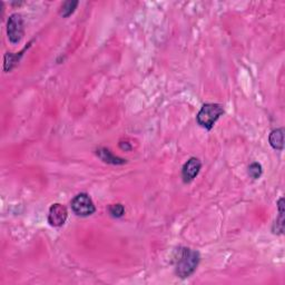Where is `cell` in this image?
<instances>
[{"label": "cell", "instance_id": "7a4b0ae2", "mask_svg": "<svg viewBox=\"0 0 285 285\" xmlns=\"http://www.w3.org/2000/svg\"><path fill=\"white\" fill-rule=\"evenodd\" d=\"M224 107L221 104L207 103L204 104L201 111L198 112L196 116L197 124L206 131H211L220 120V117L224 115Z\"/></svg>", "mask_w": 285, "mask_h": 285}, {"label": "cell", "instance_id": "8fae6325", "mask_svg": "<svg viewBox=\"0 0 285 285\" xmlns=\"http://www.w3.org/2000/svg\"><path fill=\"white\" fill-rule=\"evenodd\" d=\"M78 4L79 1H77V0H68V1H65L61 4L59 15L63 18H68L75 12V10L78 7Z\"/></svg>", "mask_w": 285, "mask_h": 285}, {"label": "cell", "instance_id": "277c9868", "mask_svg": "<svg viewBox=\"0 0 285 285\" xmlns=\"http://www.w3.org/2000/svg\"><path fill=\"white\" fill-rule=\"evenodd\" d=\"M7 36L11 44L16 45L25 36V22L20 13H12L7 21Z\"/></svg>", "mask_w": 285, "mask_h": 285}, {"label": "cell", "instance_id": "9c48e42d", "mask_svg": "<svg viewBox=\"0 0 285 285\" xmlns=\"http://www.w3.org/2000/svg\"><path fill=\"white\" fill-rule=\"evenodd\" d=\"M269 142L271 147L275 150L284 149V128H277L270 133Z\"/></svg>", "mask_w": 285, "mask_h": 285}, {"label": "cell", "instance_id": "52a82bcc", "mask_svg": "<svg viewBox=\"0 0 285 285\" xmlns=\"http://www.w3.org/2000/svg\"><path fill=\"white\" fill-rule=\"evenodd\" d=\"M96 155L98 156L99 159H102L104 163L109 165H124L127 163L125 158L118 157V156L114 155L111 150L106 147H101L96 150Z\"/></svg>", "mask_w": 285, "mask_h": 285}, {"label": "cell", "instance_id": "30bf717a", "mask_svg": "<svg viewBox=\"0 0 285 285\" xmlns=\"http://www.w3.org/2000/svg\"><path fill=\"white\" fill-rule=\"evenodd\" d=\"M279 216L272 225V233L277 235H282L284 233V198L281 197L278 201Z\"/></svg>", "mask_w": 285, "mask_h": 285}, {"label": "cell", "instance_id": "8992f818", "mask_svg": "<svg viewBox=\"0 0 285 285\" xmlns=\"http://www.w3.org/2000/svg\"><path fill=\"white\" fill-rule=\"evenodd\" d=\"M202 161L197 157H191L182 168V179L185 184L192 183L201 172Z\"/></svg>", "mask_w": 285, "mask_h": 285}, {"label": "cell", "instance_id": "4fadbf2b", "mask_svg": "<svg viewBox=\"0 0 285 285\" xmlns=\"http://www.w3.org/2000/svg\"><path fill=\"white\" fill-rule=\"evenodd\" d=\"M248 173H249V176L253 179H259L261 176H262L263 174V168H262V165L258 161H254V163H252L249 168H248Z\"/></svg>", "mask_w": 285, "mask_h": 285}, {"label": "cell", "instance_id": "6da1fadb", "mask_svg": "<svg viewBox=\"0 0 285 285\" xmlns=\"http://www.w3.org/2000/svg\"><path fill=\"white\" fill-rule=\"evenodd\" d=\"M201 262V254L196 250L179 248L174 256L175 274L179 279H187L195 273Z\"/></svg>", "mask_w": 285, "mask_h": 285}, {"label": "cell", "instance_id": "7c38bea8", "mask_svg": "<svg viewBox=\"0 0 285 285\" xmlns=\"http://www.w3.org/2000/svg\"><path fill=\"white\" fill-rule=\"evenodd\" d=\"M108 214L113 218H121L125 215V207L121 203L112 204L108 206Z\"/></svg>", "mask_w": 285, "mask_h": 285}, {"label": "cell", "instance_id": "5bb4252c", "mask_svg": "<svg viewBox=\"0 0 285 285\" xmlns=\"http://www.w3.org/2000/svg\"><path fill=\"white\" fill-rule=\"evenodd\" d=\"M120 148L122 150H125V151H130L132 150V145L130 144V142H120Z\"/></svg>", "mask_w": 285, "mask_h": 285}, {"label": "cell", "instance_id": "ba28073f", "mask_svg": "<svg viewBox=\"0 0 285 285\" xmlns=\"http://www.w3.org/2000/svg\"><path fill=\"white\" fill-rule=\"evenodd\" d=\"M31 45V42H29V45L27 47H25L20 53H17V54H12V53H7L4 55V63H3V70L8 73V71H11L13 68L16 67V66L19 64V61H20L21 57L23 56V53L29 48Z\"/></svg>", "mask_w": 285, "mask_h": 285}, {"label": "cell", "instance_id": "3957f363", "mask_svg": "<svg viewBox=\"0 0 285 285\" xmlns=\"http://www.w3.org/2000/svg\"><path fill=\"white\" fill-rule=\"evenodd\" d=\"M71 210L77 216L88 217L96 212V206L87 193L77 194L70 202Z\"/></svg>", "mask_w": 285, "mask_h": 285}, {"label": "cell", "instance_id": "5b68a950", "mask_svg": "<svg viewBox=\"0 0 285 285\" xmlns=\"http://www.w3.org/2000/svg\"><path fill=\"white\" fill-rule=\"evenodd\" d=\"M68 218V211L63 204L55 203L50 206L48 212V223L54 227H60L65 225Z\"/></svg>", "mask_w": 285, "mask_h": 285}]
</instances>
